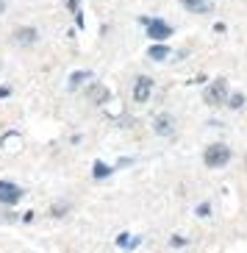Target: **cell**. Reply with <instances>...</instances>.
I'll return each mask as SVG.
<instances>
[{
	"mask_svg": "<svg viewBox=\"0 0 247 253\" xmlns=\"http://www.w3.org/2000/svg\"><path fill=\"white\" fill-rule=\"evenodd\" d=\"M203 162L206 167H225V164L231 162V148L217 142V145H209V150L203 153Z\"/></svg>",
	"mask_w": 247,
	"mask_h": 253,
	"instance_id": "cell-1",
	"label": "cell"
},
{
	"mask_svg": "<svg viewBox=\"0 0 247 253\" xmlns=\"http://www.w3.org/2000/svg\"><path fill=\"white\" fill-rule=\"evenodd\" d=\"M225 100H228V81H225V78H217V81L206 89V103L209 106H222Z\"/></svg>",
	"mask_w": 247,
	"mask_h": 253,
	"instance_id": "cell-2",
	"label": "cell"
},
{
	"mask_svg": "<svg viewBox=\"0 0 247 253\" xmlns=\"http://www.w3.org/2000/svg\"><path fill=\"white\" fill-rule=\"evenodd\" d=\"M23 198V189L11 181H0V203H6V206H14L17 201Z\"/></svg>",
	"mask_w": 247,
	"mask_h": 253,
	"instance_id": "cell-3",
	"label": "cell"
},
{
	"mask_svg": "<svg viewBox=\"0 0 247 253\" xmlns=\"http://www.w3.org/2000/svg\"><path fill=\"white\" fill-rule=\"evenodd\" d=\"M144 25H147V37L150 39H158V42H164L167 37H173V28L167 23H161V20H142Z\"/></svg>",
	"mask_w": 247,
	"mask_h": 253,
	"instance_id": "cell-4",
	"label": "cell"
},
{
	"mask_svg": "<svg viewBox=\"0 0 247 253\" xmlns=\"http://www.w3.org/2000/svg\"><path fill=\"white\" fill-rule=\"evenodd\" d=\"M150 92H153V78L139 75V78H136V84H134V100H136V103H147Z\"/></svg>",
	"mask_w": 247,
	"mask_h": 253,
	"instance_id": "cell-5",
	"label": "cell"
},
{
	"mask_svg": "<svg viewBox=\"0 0 247 253\" xmlns=\"http://www.w3.org/2000/svg\"><path fill=\"white\" fill-rule=\"evenodd\" d=\"M153 131L161 136H170L175 131V120L173 114H156V120H153Z\"/></svg>",
	"mask_w": 247,
	"mask_h": 253,
	"instance_id": "cell-6",
	"label": "cell"
},
{
	"mask_svg": "<svg viewBox=\"0 0 247 253\" xmlns=\"http://www.w3.org/2000/svg\"><path fill=\"white\" fill-rule=\"evenodd\" d=\"M14 42H17V45H23V47L36 45V42H39V31L36 28H17L14 31Z\"/></svg>",
	"mask_w": 247,
	"mask_h": 253,
	"instance_id": "cell-7",
	"label": "cell"
},
{
	"mask_svg": "<svg viewBox=\"0 0 247 253\" xmlns=\"http://www.w3.org/2000/svg\"><path fill=\"white\" fill-rule=\"evenodd\" d=\"M86 97H89L92 103H106L108 100V89H106L103 84H92L89 89H86Z\"/></svg>",
	"mask_w": 247,
	"mask_h": 253,
	"instance_id": "cell-8",
	"label": "cell"
},
{
	"mask_svg": "<svg viewBox=\"0 0 247 253\" xmlns=\"http://www.w3.org/2000/svg\"><path fill=\"white\" fill-rule=\"evenodd\" d=\"M180 3L192 14H206V11H211V0H180Z\"/></svg>",
	"mask_w": 247,
	"mask_h": 253,
	"instance_id": "cell-9",
	"label": "cell"
},
{
	"mask_svg": "<svg viewBox=\"0 0 247 253\" xmlns=\"http://www.w3.org/2000/svg\"><path fill=\"white\" fill-rule=\"evenodd\" d=\"M147 56L150 59H156V61H161V59H167V56H170V47H164V45H153L147 50Z\"/></svg>",
	"mask_w": 247,
	"mask_h": 253,
	"instance_id": "cell-10",
	"label": "cell"
},
{
	"mask_svg": "<svg viewBox=\"0 0 247 253\" xmlns=\"http://www.w3.org/2000/svg\"><path fill=\"white\" fill-rule=\"evenodd\" d=\"M86 78H92V73H72V78H70V89H75V86H81Z\"/></svg>",
	"mask_w": 247,
	"mask_h": 253,
	"instance_id": "cell-11",
	"label": "cell"
},
{
	"mask_svg": "<svg viewBox=\"0 0 247 253\" xmlns=\"http://www.w3.org/2000/svg\"><path fill=\"white\" fill-rule=\"evenodd\" d=\"M108 172H111V167H106V164H95V178H106V175H108Z\"/></svg>",
	"mask_w": 247,
	"mask_h": 253,
	"instance_id": "cell-12",
	"label": "cell"
},
{
	"mask_svg": "<svg viewBox=\"0 0 247 253\" xmlns=\"http://www.w3.org/2000/svg\"><path fill=\"white\" fill-rule=\"evenodd\" d=\"M228 103H231L233 109H239V106L245 103V97H242V95H233V97H228Z\"/></svg>",
	"mask_w": 247,
	"mask_h": 253,
	"instance_id": "cell-13",
	"label": "cell"
},
{
	"mask_svg": "<svg viewBox=\"0 0 247 253\" xmlns=\"http://www.w3.org/2000/svg\"><path fill=\"white\" fill-rule=\"evenodd\" d=\"M3 11H6V8H3V0H0V14H3Z\"/></svg>",
	"mask_w": 247,
	"mask_h": 253,
	"instance_id": "cell-14",
	"label": "cell"
},
{
	"mask_svg": "<svg viewBox=\"0 0 247 253\" xmlns=\"http://www.w3.org/2000/svg\"><path fill=\"white\" fill-rule=\"evenodd\" d=\"M245 164H247V159H245Z\"/></svg>",
	"mask_w": 247,
	"mask_h": 253,
	"instance_id": "cell-15",
	"label": "cell"
}]
</instances>
